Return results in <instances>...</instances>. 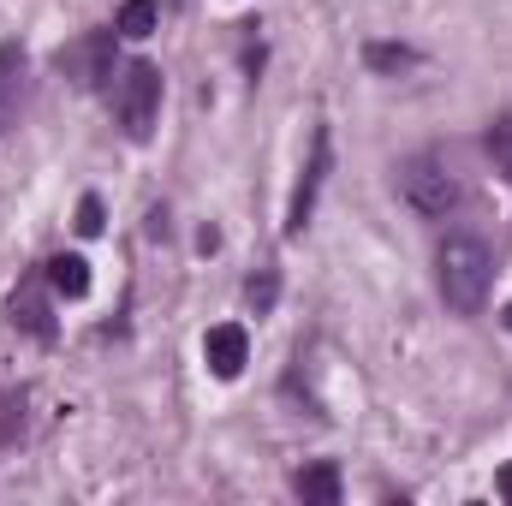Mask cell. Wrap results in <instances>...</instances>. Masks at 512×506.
Instances as JSON below:
<instances>
[{
  "instance_id": "4",
  "label": "cell",
  "mask_w": 512,
  "mask_h": 506,
  "mask_svg": "<svg viewBox=\"0 0 512 506\" xmlns=\"http://www.w3.org/2000/svg\"><path fill=\"white\" fill-rule=\"evenodd\" d=\"M328 167H334V143H328V126H316V137H310V167H304V179H298V191H292V209H286V233H292V239L310 227Z\"/></svg>"
},
{
  "instance_id": "3",
  "label": "cell",
  "mask_w": 512,
  "mask_h": 506,
  "mask_svg": "<svg viewBox=\"0 0 512 506\" xmlns=\"http://www.w3.org/2000/svg\"><path fill=\"white\" fill-rule=\"evenodd\" d=\"M114 114H120V131H126L131 143H143L155 131V120H161V66H149V60L120 66V78H114Z\"/></svg>"
},
{
  "instance_id": "16",
  "label": "cell",
  "mask_w": 512,
  "mask_h": 506,
  "mask_svg": "<svg viewBox=\"0 0 512 506\" xmlns=\"http://www.w3.org/2000/svg\"><path fill=\"white\" fill-rule=\"evenodd\" d=\"M501 495H507V501H512V465H507V471H501Z\"/></svg>"
},
{
  "instance_id": "2",
  "label": "cell",
  "mask_w": 512,
  "mask_h": 506,
  "mask_svg": "<svg viewBox=\"0 0 512 506\" xmlns=\"http://www.w3.org/2000/svg\"><path fill=\"white\" fill-rule=\"evenodd\" d=\"M399 197H405L423 221H447V215L465 203V185H459V173H453L441 155L417 149V155L399 161Z\"/></svg>"
},
{
  "instance_id": "5",
  "label": "cell",
  "mask_w": 512,
  "mask_h": 506,
  "mask_svg": "<svg viewBox=\"0 0 512 506\" xmlns=\"http://www.w3.org/2000/svg\"><path fill=\"white\" fill-rule=\"evenodd\" d=\"M60 72H66V78H78L84 90H102V84L120 72V60H114V36H108V30H96V36H84V42L60 48Z\"/></svg>"
},
{
  "instance_id": "14",
  "label": "cell",
  "mask_w": 512,
  "mask_h": 506,
  "mask_svg": "<svg viewBox=\"0 0 512 506\" xmlns=\"http://www.w3.org/2000/svg\"><path fill=\"white\" fill-rule=\"evenodd\" d=\"M102 227H108V221H102V197H84V203H78V233L96 239Z\"/></svg>"
},
{
  "instance_id": "11",
  "label": "cell",
  "mask_w": 512,
  "mask_h": 506,
  "mask_svg": "<svg viewBox=\"0 0 512 506\" xmlns=\"http://www.w3.org/2000/svg\"><path fill=\"white\" fill-rule=\"evenodd\" d=\"M12 322H18L24 334H36V340H54V316H48V304H42L36 292H18V298H12Z\"/></svg>"
},
{
  "instance_id": "12",
  "label": "cell",
  "mask_w": 512,
  "mask_h": 506,
  "mask_svg": "<svg viewBox=\"0 0 512 506\" xmlns=\"http://www.w3.org/2000/svg\"><path fill=\"white\" fill-rule=\"evenodd\" d=\"M364 60H370L376 72H405V66H417V48H405V42H370Z\"/></svg>"
},
{
  "instance_id": "8",
  "label": "cell",
  "mask_w": 512,
  "mask_h": 506,
  "mask_svg": "<svg viewBox=\"0 0 512 506\" xmlns=\"http://www.w3.org/2000/svg\"><path fill=\"white\" fill-rule=\"evenodd\" d=\"M292 489H298L304 506H340V471H334L328 459H322V465H304Z\"/></svg>"
},
{
  "instance_id": "6",
  "label": "cell",
  "mask_w": 512,
  "mask_h": 506,
  "mask_svg": "<svg viewBox=\"0 0 512 506\" xmlns=\"http://www.w3.org/2000/svg\"><path fill=\"white\" fill-rule=\"evenodd\" d=\"M203 364H209L221 381H233L245 364H251V334H245L239 322H221V328H209V334H203Z\"/></svg>"
},
{
  "instance_id": "1",
  "label": "cell",
  "mask_w": 512,
  "mask_h": 506,
  "mask_svg": "<svg viewBox=\"0 0 512 506\" xmlns=\"http://www.w3.org/2000/svg\"><path fill=\"white\" fill-rule=\"evenodd\" d=\"M435 286H441L447 310L477 316L489 304V286H495V251L477 233H447L435 251Z\"/></svg>"
},
{
  "instance_id": "10",
  "label": "cell",
  "mask_w": 512,
  "mask_h": 506,
  "mask_svg": "<svg viewBox=\"0 0 512 506\" xmlns=\"http://www.w3.org/2000/svg\"><path fill=\"white\" fill-rule=\"evenodd\" d=\"M155 24H161V6H155V0H126V6L114 12V36H131V42L155 36Z\"/></svg>"
},
{
  "instance_id": "17",
  "label": "cell",
  "mask_w": 512,
  "mask_h": 506,
  "mask_svg": "<svg viewBox=\"0 0 512 506\" xmlns=\"http://www.w3.org/2000/svg\"><path fill=\"white\" fill-rule=\"evenodd\" d=\"M501 322H507V334H512V304H507V316H501Z\"/></svg>"
},
{
  "instance_id": "7",
  "label": "cell",
  "mask_w": 512,
  "mask_h": 506,
  "mask_svg": "<svg viewBox=\"0 0 512 506\" xmlns=\"http://www.w3.org/2000/svg\"><path fill=\"white\" fill-rule=\"evenodd\" d=\"M18 108H24V48L0 42V131L18 126Z\"/></svg>"
},
{
  "instance_id": "9",
  "label": "cell",
  "mask_w": 512,
  "mask_h": 506,
  "mask_svg": "<svg viewBox=\"0 0 512 506\" xmlns=\"http://www.w3.org/2000/svg\"><path fill=\"white\" fill-rule=\"evenodd\" d=\"M48 286H54V292H60V298H84V292H90V262H84V256H54V262H48Z\"/></svg>"
},
{
  "instance_id": "15",
  "label": "cell",
  "mask_w": 512,
  "mask_h": 506,
  "mask_svg": "<svg viewBox=\"0 0 512 506\" xmlns=\"http://www.w3.org/2000/svg\"><path fill=\"white\" fill-rule=\"evenodd\" d=\"M274 292H280V274H274V268H268L262 280H251V304H256V316H262V310H274Z\"/></svg>"
},
{
  "instance_id": "13",
  "label": "cell",
  "mask_w": 512,
  "mask_h": 506,
  "mask_svg": "<svg viewBox=\"0 0 512 506\" xmlns=\"http://www.w3.org/2000/svg\"><path fill=\"white\" fill-rule=\"evenodd\" d=\"M489 155H495V161L512 173V114H501V120H495V131H489Z\"/></svg>"
}]
</instances>
